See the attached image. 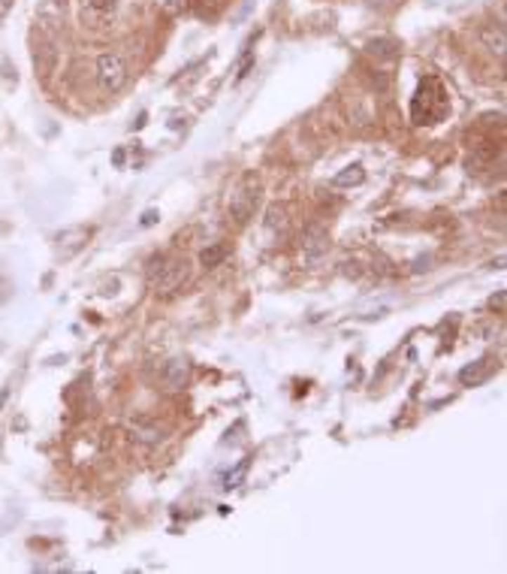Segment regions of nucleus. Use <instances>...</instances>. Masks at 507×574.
I'll return each instance as SVG.
<instances>
[{
  "mask_svg": "<svg viewBox=\"0 0 507 574\" xmlns=\"http://www.w3.org/2000/svg\"><path fill=\"white\" fill-rule=\"evenodd\" d=\"M148 285L154 287V294L160 296H169L187 281V263L178 257H166V254H157L148 260Z\"/></svg>",
  "mask_w": 507,
  "mask_h": 574,
  "instance_id": "f257e3e1",
  "label": "nucleus"
},
{
  "mask_svg": "<svg viewBox=\"0 0 507 574\" xmlns=\"http://www.w3.org/2000/svg\"><path fill=\"white\" fill-rule=\"evenodd\" d=\"M97 82L103 91H109V94H115V91L124 88L127 82V64L124 58L115 55V52H106L97 58Z\"/></svg>",
  "mask_w": 507,
  "mask_h": 574,
  "instance_id": "f03ea898",
  "label": "nucleus"
},
{
  "mask_svg": "<svg viewBox=\"0 0 507 574\" xmlns=\"http://www.w3.org/2000/svg\"><path fill=\"white\" fill-rule=\"evenodd\" d=\"M257 203H260V185H257V181H245V185H242L236 194H232V200H230V218L236 221L239 227L248 224L251 215H253V209H257Z\"/></svg>",
  "mask_w": 507,
  "mask_h": 574,
  "instance_id": "7ed1b4c3",
  "label": "nucleus"
},
{
  "mask_svg": "<svg viewBox=\"0 0 507 574\" xmlns=\"http://www.w3.org/2000/svg\"><path fill=\"white\" fill-rule=\"evenodd\" d=\"M94 236V230L91 227H67V230H60L58 233V254L60 260H70V257H76L79 251H82L88 245V239Z\"/></svg>",
  "mask_w": 507,
  "mask_h": 574,
  "instance_id": "20e7f679",
  "label": "nucleus"
},
{
  "mask_svg": "<svg viewBox=\"0 0 507 574\" xmlns=\"http://www.w3.org/2000/svg\"><path fill=\"white\" fill-rule=\"evenodd\" d=\"M302 251H305V260H308V266H317L323 257H327V251H329V236H327V230L317 227V224H311L305 230V239H302Z\"/></svg>",
  "mask_w": 507,
  "mask_h": 574,
  "instance_id": "39448f33",
  "label": "nucleus"
},
{
  "mask_svg": "<svg viewBox=\"0 0 507 574\" xmlns=\"http://www.w3.org/2000/svg\"><path fill=\"white\" fill-rule=\"evenodd\" d=\"M127 429L136 441H142V445H160V441L166 438V429L154 420H145V417H133L127 423Z\"/></svg>",
  "mask_w": 507,
  "mask_h": 574,
  "instance_id": "423d86ee",
  "label": "nucleus"
},
{
  "mask_svg": "<svg viewBox=\"0 0 507 574\" xmlns=\"http://www.w3.org/2000/svg\"><path fill=\"white\" fill-rule=\"evenodd\" d=\"M190 381V363L185 357H176V360H169L166 363V369H164V384L166 390H181Z\"/></svg>",
  "mask_w": 507,
  "mask_h": 574,
  "instance_id": "0eeeda50",
  "label": "nucleus"
},
{
  "mask_svg": "<svg viewBox=\"0 0 507 574\" xmlns=\"http://www.w3.org/2000/svg\"><path fill=\"white\" fill-rule=\"evenodd\" d=\"M492 375V360H478V363H471V366H465L462 372H459V384H465V387H478V384H483L486 378Z\"/></svg>",
  "mask_w": 507,
  "mask_h": 574,
  "instance_id": "6e6552de",
  "label": "nucleus"
},
{
  "mask_svg": "<svg viewBox=\"0 0 507 574\" xmlns=\"http://www.w3.org/2000/svg\"><path fill=\"white\" fill-rule=\"evenodd\" d=\"M480 37H483V43H486V48H489V52H495L499 58H504V27H501V25H499V27H495V25H486V27L480 30Z\"/></svg>",
  "mask_w": 507,
  "mask_h": 574,
  "instance_id": "1a4fd4ad",
  "label": "nucleus"
},
{
  "mask_svg": "<svg viewBox=\"0 0 507 574\" xmlns=\"http://www.w3.org/2000/svg\"><path fill=\"white\" fill-rule=\"evenodd\" d=\"M366 181V169H362L360 164H350V167H344L341 173L336 176V185L338 188H357Z\"/></svg>",
  "mask_w": 507,
  "mask_h": 574,
  "instance_id": "9d476101",
  "label": "nucleus"
},
{
  "mask_svg": "<svg viewBox=\"0 0 507 574\" xmlns=\"http://www.w3.org/2000/svg\"><path fill=\"white\" fill-rule=\"evenodd\" d=\"M224 257H227V245H209V248H202L199 263L206 269H215V266L224 263Z\"/></svg>",
  "mask_w": 507,
  "mask_h": 574,
  "instance_id": "9b49d317",
  "label": "nucleus"
},
{
  "mask_svg": "<svg viewBox=\"0 0 507 574\" xmlns=\"http://www.w3.org/2000/svg\"><path fill=\"white\" fill-rule=\"evenodd\" d=\"M248 469H251V457H245V459H239V466L227 471V478H224V490H236V487H239V483H242V481H245V475H248Z\"/></svg>",
  "mask_w": 507,
  "mask_h": 574,
  "instance_id": "f8f14e48",
  "label": "nucleus"
},
{
  "mask_svg": "<svg viewBox=\"0 0 507 574\" xmlns=\"http://www.w3.org/2000/svg\"><path fill=\"white\" fill-rule=\"evenodd\" d=\"M266 227L269 230H287V209L284 206H272L269 211H266Z\"/></svg>",
  "mask_w": 507,
  "mask_h": 574,
  "instance_id": "ddd939ff",
  "label": "nucleus"
},
{
  "mask_svg": "<svg viewBox=\"0 0 507 574\" xmlns=\"http://www.w3.org/2000/svg\"><path fill=\"white\" fill-rule=\"evenodd\" d=\"M115 6H118V0H85V9H88V15H112L115 13Z\"/></svg>",
  "mask_w": 507,
  "mask_h": 574,
  "instance_id": "4468645a",
  "label": "nucleus"
},
{
  "mask_svg": "<svg viewBox=\"0 0 507 574\" xmlns=\"http://www.w3.org/2000/svg\"><path fill=\"white\" fill-rule=\"evenodd\" d=\"M393 43H390V39H378V43H369V52L371 55H383V58H393L395 52H393Z\"/></svg>",
  "mask_w": 507,
  "mask_h": 574,
  "instance_id": "2eb2a0df",
  "label": "nucleus"
},
{
  "mask_svg": "<svg viewBox=\"0 0 507 574\" xmlns=\"http://www.w3.org/2000/svg\"><path fill=\"white\" fill-rule=\"evenodd\" d=\"M160 221V211L157 209H145L142 211V218H139V227H154Z\"/></svg>",
  "mask_w": 507,
  "mask_h": 574,
  "instance_id": "dca6fc26",
  "label": "nucleus"
},
{
  "mask_svg": "<svg viewBox=\"0 0 507 574\" xmlns=\"http://www.w3.org/2000/svg\"><path fill=\"white\" fill-rule=\"evenodd\" d=\"M181 6H185V0H166V4H164L166 13H178Z\"/></svg>",
  "mask_w": 507,
  "mask_h": 574,
  "instance_id": "f3484780",
  "label": "nucleus"
},
{
  "mask_svg": "<svg viewBox=\"0 0 507 574\" xmlns=\"http://www.w3.org/2000/svg\"><path fill=\"white\" fill-rule=\"evenodd\" d=\"M0 70H4V76H6V79H13V82H15V67H13V70H9V64H6V58H0Z\"/></svg>",
  "mask_w": 507,
  "mask_h": 574,
  "instance_id": "a211bd4d",
  "label": "nucleus"
},
{
  "mask_svg": "<svg viewBox=\"0 0 507 574\" xmlns=\"http://www.w3.org/2000/svg\"><path fill=\"white\" fill-rule=\"evenodd\" d=\"M112 164H115V167H121V164H124V151H121V148H118L115 155H112Z\"/></svg>",
  "mask_w": 507,
  "mask_h": 574,
  "instance_id": "6ab92c4d",
  "label": "nucleus"
},
{
  "mask_svg": "<svg viewBox=\"0 0 507 574\" xmlns=\"http://www.w3.org/2000/svg\"><path fill=\"white\" fill-rule=\"evenodd\" d=\"M489 306H492V308H495V306H499V308H501V306H504V294H499V296H492V299H489Z\"/></svg>",
  "mask_w": 507,
  "mask_h": 574,
  "instance_id": "aec40b11",
  "label": "nucleus"
},
{
  "mask_svg": "<svg viewBox=\"0 0 507 574\" xmlns=\"http://www.w3.org/2000/svg\"><path fill=\"white\" fill-rule=\"evenodd\" d=\"M0 4H4V9H9V6H13V4H15V0H0Z\"/></svg>",
  "mask_w": 507,
  "mask_h": 574,
  "instance_id": "412c9836",
  "label": "nucleus"
},
{
  "mask_svg": "<svg viewBox=\"0 0 507 574\" xmlns=\"http://www.w3.org/2000/svg\"><path fill=\"white\" fill-rule=\"evenodd\" d=\"M4 402H6V390H4V393H0V405H4Z\"/></svg>",
  "mask_w": 507,
  "mask_h": 574,
  "instance_id": "4be33fe9",
  "label": "nucleus"
},
{
  "mask_svg": "<svg viewBox=\"0 0 507 574\" xmlns=\"http://www.w3.org/2000/svg\"><path fill=\"white\" fill-rule=\"evenodd\" d=\"M55 4H64V0H55Z\"/></svg>",
  "mask_w": 507,
  "mask_h": 574,
  "instance_id": "5701e85b",
  "label": "nucleus"
}]
</instances>
